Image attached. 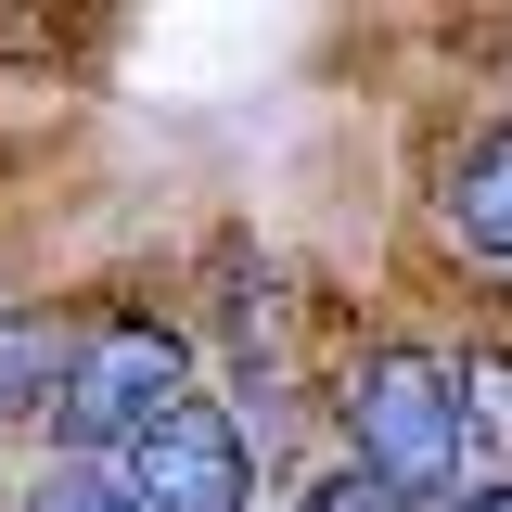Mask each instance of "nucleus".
I'll list each match as a JSON object with an SVG mask.
<instances>
[{
  "label": "nucleus",
  "instance_id": "obj_1",
  "mask_svg": "<svg viewBox=\"0 0 512 512\" xmlns=\"http://www.w3.org/2000/svg\"><path fill=\"white\" fill-rule=\"evenodd\" d=\"M333 436H346V474L384 487L397 512H448L461 500V397H448V359L410 346V333H372L346 372H333Z\"/></svg>",
  "mask_w": 512,
  "mask_h": 512
},
{
  "label": "nucleus",
  "instance_id": "obj_2",
  "mask_svg": "<svg viewBox=\"0 0 512 512\" xmlns=\"http://www.w3.org/2000/svg\"><path fill=\"white\" fill-rule=\"evenodd\" d=\"M192 397V333L154 308H103L64 333V384H52V423L39 436L64 448V461H116L141 423H167Z\"/></svg>",
  "mask_w": 512,
  "mask_h": 512
},
{
  "label": "nucleus",
  "instance_id": "obj_3",
  "mask_svg": "<svg viewBox=\"0 0 512 512\" xmlns=\"http://www.w3.org/2000/svg\"><path fill=\"white\" fill-rule=\"evenodd\" d=\"M116 487L141 512H256V423H231L218 397H180L116 448Z\"/></svg>",
  "mask_w": 512,
  "mask_h": 512
},
{
  "label": "nucleus",
  "instance_id": "obj_4",
  "mask_svg": "<svg viewBox=\"0 0 512 512\" xmlns=\"http://www.w3.org/2000/svg\"><path fill=\"white\" fill-rule=\"evenodd\" d=\"M436 244L474 269H512V116L461 128L436 154Z\"/></svg>",
  "mask_w": 512,
  "mask_h": 512
},
{
  "label": "nucleus",
  "instance_id": "obj_5",
  "mask_svg": "<svg viewBox=\"0 0 512 512\" xmlns=\"http://www.w3.org/2000/svg\"><path fill=\"white\" fill-rule=\"evenodd\" d=\"M64 333H77V320H52V308H13V320H0V423H52Z\"/></svg>",
  "mask_w": 512,
  "mask_h": 512
},
{
  "label": "nucleus",
  "instance_id": "obj_6",
  "mask_svg": "<svg viewBox=\"0 0 512 512\" xmlns=\"http://www.w3.org/2000/svg\"><path fill=\"white\" fill-rule=\"evenodd\" d=\"M448 397H461V436L487 448V461H512V346L474 333V346L448 359Z\"/></svg>",
  "mask_w": 512,
  "mask_h": 512
},
{
  "label": "nucleus",
  "instance_id": "obj_7",
  "mask_svg": "<svg viewBox=\"0 0 512 512\" xmlns=\"http://www.w3.org/2000/svg\"><path fill=\"white\" fill-rule=\"evenodd\" d=\"M13 512H141V500L116 487V461H52V474H39Z\"/></svg>",
  "mask_w": 512,
  "mask_h": 512
},
{
  "label": "nucleus",
  "instance_id": "obj_8",
  "mask_svg": "<svg viewBox=\"0 0 512 512\" xmlns=\"http://www.w3.org/2000/svg\"><path fill=\"white\" fill-rule=\"evenodd\" d=\"M295 512H397V500H384V487H359V474H346V461H333V474H320V487H295Z\"/></svg>",
  "mask_w": 512,
  "mask_h": 512
},
{
  "label": "nucleus",
  "instance_id": "obj_9",
  "mask_svg": "<svg viewBox=\"0 0 512 512\" xmlns=\"http://www.w3.org/2000/svg\"><path fill=\"white\" fill-rule=\"evenodd\" d=\"M448 512H512V474H500V487H461Z\"/></svg>",
  "mask_w": 512,
  "mask_h": 512
}]
</instances>
